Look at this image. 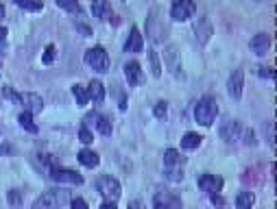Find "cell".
I'll return each instance as SVG.
<instances>
[{
	"label": "cell",
	"mask_w": 277,
	"mask_h": 209,
	"mask_svg": "<svg viewBox=\"0 0 277 209\" xmlns=\"http://www.w3.org/2000/svg\"><path fill=\"white\" fill-rule=\"evenodd\" d=\"M166 179H170V181H181V172H179V170H177V172H175V170H166Z\"/></svg>",
	"instance_id": "ab89813d"
},
{
	"label": "cell",
	"mask_w": 277,
	"mask_h": 209,
	"mask_svg": "<svg viewBox=\"0 0 277 209\" xmlns=\"http://www.w3.org/2000/svg\"><path fill=\"white\" fill-rule=\"evenodd\" d=\"M96 188H98V192H101V194H103L109 203H116V201H118V199H120V192H123V190H120V183H118V181H116L114 177H107V174L96 181Z\"/></svg>",
	"instance_id": "277c9868"
},
{
	"label": "cell",
	"mask_w": 277,
	"mask_h": 209,
	"mask_svg": "<svg viewBox=\"0 0 277 209\" xmlns=\"http://www.w3.org/2000/svg\"><path fill=\"white\" fill-rule=\"evenodd\" d=\"M79 161H81L85 168H96L101 159H98V155H96L94 151H90V148H83V151L79 153Z\"/></svg>",
	"instance_id": "e0dca14e"
},
{
	"label": "cell",
	"mask_w": 277,
	"mask_h": 209,
	"mask_svg": "<svg viewBox=\"0 0 277 209\" xmlns=\"http://www.w3.org/2000/svg\"><path fill=\"white\" fill-rule=\"evenodd\" d=\"M199 188L203 192H208L209 196H214L220 192V188H223V179L214 177V174H201V177H199Z\"/></svg>",
	"instance_id": "9c48e42d"
},
{
	"label": "cell",
	"mask_w": 277,
	"mask_h": 209,
	"mask_svg": "<svg viewBox=\"0 0 277 209\" xmlns=\"http://www.w3.org/2000/svg\"><path fill=\"white\" fill-rule=\"evenodd\" d=\"M9 203H11L13 207H20V205H22V196H20L18 190H9Z\"/></svg>",
	"instance_id": "836d02e7"
},
{
	"label": "cell",
	"mask_w": 277,
	"mask_h": 209,
	"mask_svg": "<svg viewBox=\"0 0 277 209\" xmlns=\"http://www.w3.org/2000/svg\"><path fill=\"white\" fill-rule=\"evenodd\" d=\"M216 115H218V104H216L214 96H203L201 101L197 103V107H195L197 122L201 126H209L216 120Z\"/></svg>",
	"instance_id": "6da1fadb"
},
{
	"label": "cell",
	"mask_w": 277,
	"mask_h": 209,
	"mask_svg": "<svg viewBox=\"0 0 277 209\" xmlns=\"http://www.w3.org/2000/svg\"><path fill=\"white\" fill-rule=\"evenodd\" d=\"M260 76H267V79H275V70L273 68H258Z\"/></svg>",
	"instance_id": "f35d334b"
},
{
	"label": "cell",
	"mask_w": 277,
	"mask_h": 209,
	"mask_svg": "<svg viewBox=\"0 0 277 209\" xmlns=\"http://www.w3.org/2000/svg\"><path fill=\"white\" fill-rule=\"evenodd\" d=\"M164 163H166V168L179 166V163H181V155L175 151V148H168V151L164 153Z\"/></svg>",
	"instance_id": "cb8c5ba5"
},
{
	"label": "cell",
	"mask_w": 277,
	"mask_h": 209,
	"mask_svg": "<svg viewBox=\"0 0 277 209\" xmlns=\"http://www.w3.org/2000/svg\"><path fill=\"white\" fill-rule=\"evenodd\" d=\"M148 61H151V68H153V76H162V63H159V57L155 51H148Z\"/></svg>",
	"instance_id": "4316f807"
},
{
	"label": "cell",
	"mask_w": 277,
	"mask_h": 209,
	"mask_svg": "<svg viewBox=\"0 0 277 209\" xmlns=\"http://www.w3.org/2000/svg\"><path fill=\"white\" fill-rule=\"evenodd\" d=\"M7 35H9V31L4 26H0V52L7 48Z\"/></svg>",
	"instance_id": "e575fe53"
},
{
	"label": "cell",
	"mask_w": 277,
	"mask_h": 209,
	"mask_svg": "<svg viewBox=\"0 0 277 209\" xmlns=\"http://www.w3.org/2000/svg\"><path fill=\"white\" fill-rule=\"evenodd\" d=\"M68 201V194L64 190H48L33 203V209H62Z\"/></svg>",
	"instance_id": "7a4b0ae2"
},
{
	"label": "cell",
	"mask_w": 277,
	"mask_h": 209,
	"mask_svg": "<svg viewBox=\"0 0 277 209\" xmlns=\"http://www.w3.org/2000/svg\"><path fill=\"white\" fill-rule=\"evenodd\" d=\"M166 61H168L170 70H173V74H179V72H181V63H179V51H177L175 46H170L168 51H166Z\"/></svg>",
	"instance_id": "ac0fdd59"
},
{
	"label": "cell",
	"mask_w": 277,
	"mask_h": 209,
	"mask_svg": "<svg viewBox=\"0 0 277 209\" xmlns=\"http://www.w3.org/2000/svg\"><path fill=\"white\" fill-rule=\"evenodd\" d=\"M92 13L98 20H107L112 15V4L109 2H92Z\"/></svg>",
	"instance_id": "ffe728a7"
},
{
	"label": "cell",
	"mask_w": 277,
	"mask_h": 209,
	"mask_svg": "<svg viewBox=\"0 0 277 209\" xmlns=\"http://www.w3.org/2000/svg\"><path fill=\"white\" fill-rule=\"evenodd\" d=\"M87 98H92L94 103H103L105 101V85L101 81H92L87 87Z\"/></svg>",
	"instance_id": "5bb4252c"
},
{
	"label": "cell",
	"mask_w": 277,
	"mask_h": 209,
	"mask_svg": "<svg viewBox=\"0 0 277 209\" xmlns=\"http://www.w3.org/2000/svg\"><path fill=\"white\" fill-rule=\"evenodd\" d=\"M253 203H256V196H253V192H240L236 199V207L238 209H251Z\"/></svg>",
	"instance_id": "7402d4cb"
},
{
	"label": "cell",
	"mask_w": 277,
	"mask_h": 209,
	"mask_svg": "<svg viewBox=\"0 0 277 209\" xmlns=\"http://www.w3.org/2000/svg\"><path fill=\"white\" fill-rule=\"evenodd\" d=\"M48 177L53 181H57V183H68V185H81L83 183V177L76 170H68V168H51V172H48Z\"/></svg>",
	"instance_id": "5b68a950"
},
{
	"label": "cell",
	"mask_w": 277,
	"mask_h": 209,
	"mask_svg": "<svg viewBox=\"0 0 277 209\" xmlns=\"http://www.w3.org/2000/svg\"><path fill=\"white\" fill-rule=\"evenodd\" d=\"M70 209H90V207H87V203L83 199H72L70 201Z\"/></svg>",
	"instance_id": "8d00e7d4"
},
{
	"label": "cell",
	"mask_w": 277,
	"mask_h": 209,
	"mask_svg": "<svg viewBox=\"0 0 277 209\" xmlns=\"http://www.w3.org/2000/svg\"><path fill=\"white\" fill-rule=\"evenodd\" d=\"M249 46H251L253 54H267L269 48H271V35H267V33H258Z\"/></svg>",
	"instance_id": "4fadbf2b"
},
{
	"label": "cell",
	"mask_w": 277,
	"mask_h": 209,
	"mask_svg": "<svg viewBox=\"0 0 277 209\" xmlns=\"http://www.w3.org/2000/svg\"><path fill=\"white\" fill-rule=\"evenodd\" d=\"M142 48H144L142 33L138 26H134L129 33V37H127V42H125V52H142Z\"/></svg>",
	"instance_id": "8fae6325"
},
{
	"label": "cell",
	"mask_w": 277,
	"mask_h": 209,
	"mask_svg": "<svg viewBox=\"0 0 277 209\" xmlns=\"http://www.w3.org/2000/svg\"><path fill=\"white\" fill-rule=\"evenodd\" d=\"M125 76H127V81H129V85H134V87L144 83V74H142V68L138 61H129L125 65Z\"/></svg>",
	"instance_id": "7c38bea8"
},
{
	"label": "cell",
	"mask_w": 277,
	"mask_h": 209,
	"mask_svg": "<svg viewBox=\"0 0 277 209\" xmlns=\"http://www.w3.org/2000/svg\"><path fill=\"white\" fill-rule=\"evenodd\" d=\"M153 113L157 115V118H166V103L162 101V103H157L155 104V109H153Z\"/></svg>",
	"instance_id": "d590c367"
},
{
	"label": "cell",
	"mask_w": 277,
	"mask_h": 209,
	"mask_svg": "<svg viewBox=\"0 0 277 209\" xmlns=\"http://www.w3.org/2000/svg\"><path fill=\"white\" fill-rule=\"evenodd\" d=\"M2 96H7V98H11V101H15V103H20V101H22V94L13 92L9 85H4V87H2Z\"/></svg>",
	"instance_id": "1f68e13d"
},
{
	"label": "cell",
	"mask_w": 277,
	"mask_h": 209,
	"mask_svg": "<svg viewBox=\"0 0 277 209\" xmlns=\"http://www.w3.org/2000/svg\"><path fill=\"white\" fill-rule=\"evenodd\" d=\"M195 11L197 4L192 0H179V2H173V7H170V18L175 22H186L195 15Z\"/></svg>",
	"instance_id": "8992f818"
},
{
	"label": "cell",
	"mask_w": 277,
	"mask_h": 209,
	"mask_svg": "<svg viewBox=\"0 0 277 209\" xmlns=\"http://www.w3.org/2000/svg\"><path fill=\"white\" fill-rule=\"evenodd\" d=\"M55 57H57V48H55L53 44H48V46H46V51H44V57H42L44 65H51V63L55 61Z\"/></svg>",
	"instance_id": "f546056e"
},
{
	"label": "cell",
	"mask_w": 277,
	"mask_h": 209,
	"mask_svg": "<svg viewBox=\"0 0 277 209\" xmlns=\"http://www.w3.org/2000/svg\"><path fill=\"white\" fill-rule=\"evenodd\" d=\"M201 140L203 137L199 133H186L184 140H181V148H184V151H195V148L201 146Z\"/></svg>",
	"instance_id": "d6986e66"
},
{
	"label": "cell",
	"mask_w": 277,
	"mask_h": 209,
	"mask_svg": "<svg viewBox=\"0 0 277 209\" xmlns=\"http://www.w3.org/2000/svg\"><path fill=\"white\" fill-rule=\"evenodd\" d=\"M195 33H197L199 42H201V44H208L209 35H212V24H209L206 18H201V20H199V24H197V29H195Z\"/></svg>",
	"instance_id": "2e32d148"
},
{
	"label": "cell",
	"mask_w": 277,
	"mask_h": 209,
	"mask_svg": "<svg viewBox=\"0 0 277 209\" xmlns=\"http://www.w3.org/2000/svg\"><path fill=\"white\" fill-rule=\"evenodd\" d=\"M267 140L271 146H275V122L271 120V122H267Z\"/></svg>",
	"instance_id": "d6a6232c"
},
{
	"label": "cell",
	"mask_w": 277,
	"mask_h": 209,
	"mask_svg": "<svg viewBox=\"0 0 277 209\" xmlns=\"http://www.w3.org/2000/svg\"><path fill=\"white\" fill-rule=\"evenodd\" d=\"M2 153H9V148L7 146H0V155H2Z\"/></svg>",
	"instance_id": "ee69618b"
},
{
	"label": "cell",
	"mask_w": 277,
	"mask_h": 209,
	"mask_svg": "<svg viewBox=\"0 0 277 209\" xmlns=\"http://www.w3.org/2000/svg\"><path fill=\"white\" fill-rule=\"evenodd\" d=\"M155 209H181V199L170 192H157L153 199Z\"/></svg>",
	"instance_id": "52a82bcc"
},
{
	"label": "cell",
	"mask_w": 277,
	"mask_h": 209,
	"mask_svg": "<svg viewBox=\"0 0 277 209\" xmlns=\"http://www.w3.org/2000/svg\"><path fill=\"white\" fill-rule=\"evenodd\" d=\"M96 129L101 135H112V122H109L107 115H96Z\"/></svg>",
	"instance_id": "d4e9b609"
},
{
	"label": "cell",
	"mask_w": 277,
	"mask_h": 209,
	"mask_svg": "<svg viewBox=\"0 0 277 209\" xmlns=\"http://www.w3.org/2000/svg\"><path fill=\"white\" fill-rule=\"evenodd\" d=\"M240 133H242V126L240 122H236V120H227V122L220 126V137L227 142V144H234V142L240 140Z\"/></svg>",
	"instance_id": "ba28073f"
},
{
	"label": "cell",
	"mask_w": 277,
	"mask_h": 209,
	"mask_svg": "<svg viewBox=\"0 0 277 209\" xmlns=\"http://www.w3.org/2000/svg\"><path fill=\"white\" fill-rule=\"evenodd\" d=\"M79 140L83 142V144H92V142H94L92 131H90V129H85V126H81V131H79Z\"/></svg>",
	"instance_id": "4dcf8cb0"
},
{
	"label": "cell",
	"mask_w": 277,
	"mask_h": 209,
	"mask_svg": "<svg viewBox=\"0 0 277 209\" xmlns=\"http://www.w3.org/2000/svg\"><path fill=\"white\" fill-rule=\"evenodd\" d=\"M57 4L66 11H70V13H81V4L74 2V0H57Z\"/></svg>",
	"instance_id": "83f0119b"
},
{
	"label": "cell",
	"mask_w": 277,
	"mask_h": 209,
	"mask_svg": "<svg viewBox=\"0 0 277 209\" xmlns=\"http://www.w3.org/2000/svg\"><path fill=\"white\" fill-rule=\"evenodd\" d=\"M101 209H118V207H116V203H109V201H105L103 205H101Z\"/></svg>",
	"instance_id": "7bdbcfd3"
},
{
	"label": "cell",
	"mask_w": 277,
	"mask_h": 209,
	"mask_svg": "<svg viewBox=\"0 0 277 209\" xmlns=\"http://www.w3.org/2000/svg\"><path fill=\"white\" fill-rule=\"evenodd\" d=\"M242 181H245V183H251V185H260V183L264 181V177L260 174L258 168H249L247 172L242 174Z\"/></svg>",
	"instance_id": "603a6c76"
},
{
	"label": "cell",
	"mask_w": 277,
	"mask_h": 209,
	"mask_svg": "<svg viewBox=\"0 0 277 209\" xmlns=\"http://www.w3.org/2000/svg\"><path fill=\"white\" fill-rule=\"evenodd\" d=\"M76 31H79V33H83V35H85V37H90V35H92V29H90V26H87V24H76Z\"/></svg>",
	"instance_id": "60d3db41"
},
{
	"label": "cell",
	"mask_w": 277,
	"mask_h": 209,
	"mask_svg": "<svg viewBox=\"0 0 277 209\" xmlns=\"http://www.w3.org/2000/svg\"><path fill=\"white\" fill-rule=\"evenodd\" d=\"M242 87H245V72L242 70H236L234 74L229 76V81H227V92H229L231 98H240L242 96Z\"/></svg>",
	"instance_id": "30bf717a"
},
{
	"label": "cell",
	"mask_w": 277,
	"mask_h": 209,
	"mask_svg": "<svg viewBox=\"0 0 277 209\" xmlns=\"http://www.w3.org/2000/svg\"><path fill=\"white\" fill-rule=\"evenodd\" d=\"M127 209H144V203H142V201H131Z\"/></svg>",
	"instance_id": "b9f144b4"
},
{
	"label": "cell",
	"mask_w": 277,
	"mask_h": 209,
	"mask_svg": "<svg viewBox=\"0 0 277 209\" xmlns=\"http://www.w3.org/2000/svg\"><path fill=\"white\" fill-rule=\"evenodd\" d=\"M72 94L76 98V104L79 107H85L87 104V90L83 85H72Z\"/></svg>",
	"instance_id": "484cf974"
},
{
	"label": "cell",
	"mask_w": 277,
	"mask_h": 209,
	"mask_svg": "<svg viewBox=\"0 0 277 209\" xmlns=\"http://www.w3.org/2000/svg\"><path fill=\"white\" fill-rule=\"evenodd\" d=\"M15 4H18L20 9H26V11H42L44 9L42 2H31V0H15Z\"/></svg>",
	"instance_id": "f1b7e54d"
},
{
	"label": "cell",
	"mask_w": 277,
	"mask_h": 209,
	"mask_svg": "<svg viewBox=\"0 0 277 209\" xmlns=\"http://www.w3.org/2000/svg\"><path fill=\"white\" fill-rule=\"evenodd\" d=\"M83 61L90 65L92 70H96V72H107L109 70V54L103 46L90 48V51L85 52V57H83Z\"/></svg>",
	"instance_id": "3957f363"
},
{
	"label": "cell",
	"mask_w": 277,
	"mask_h": 209,
	"mask_svg": "<svg viewBox=\"0 0 277 209\" xmlns=\"http://www.w3.org/2000/svg\"><path fill=\"white\" fill-rule=\"evenodd\" d=\"M2 18H4V7L0 4V20H2Z\"/></svg>",
	"instance_id": "f6af8a7d"
},
{
	"label": "cell",
	"mask_w": 277,
	"mask_h": 209,
	"mask_svg": "<svg viewBox=\"0 0 277 209\" xmlns=\"http://www.w3.org/2000/svg\"><path fill=\"white\" fill-rule=\"evenodd\" d=\"M245 144H249V146L258 144V140H256V133H253L251 129H247V131H245Z\"/></svg>",
	"instance_id": "74e56055"
},
{
	"label": "cell",
	"mask_w": 277,
	"mask_h": 209,
	"mask_svg": "<svg viewBox=\"0 0 277 209\" xmlns=\"http://www.w3.org/2000/svg\"><path fill=\"white\" fill-rule=\"evenodd\" d=\"M18 122H20L22 129H26L29 133H37V124L33 122V113L31 111H22L18 115Z\"/></svg>",
	"instance_id": "44dd1931"
},
{
	"label": "cell",
	"mask_w": 277,
	"mask_h": 209,
	"mask_svg": "<svg viewBox=\"0 0 277 209\" xmlns=\"http://www.w3.org/2000/svg\"><path fill=\"white\" fill-rule=\"evenodd\" d=\"M20 103H24L26 107H29V111H42L44 109V101H42V96H37V94H22V101Z\"/></svg>",
	"instance_id": "9a60e30c"
}]
</instances>
